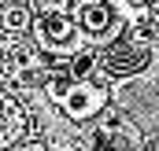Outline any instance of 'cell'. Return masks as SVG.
I'll return each instance as SVG.
<instances>
[{"instance_id":"cell-2","label":"cell","mask_w":159,"mask_h":151,"mask_svg":"<svg viewBox=\"0 0 159 151\" xmlns=\"http://www.w3.org/2000/svg\"><path fill=\"white\" fill-rule=\"evenodd\" d=\"M78 22L63 7H48L37 19V37L48 52H78Z\"/></svg>"},{"instance_id":"cell-3","label":"cell","mask_w":159,"mask_h":151,"mask_svg":"<svg viewBox=\"0 0 159 151\" xmlns=\"http://www.w3.org/2000/svg\"><path fill=\"white\" fill-rule=\"evenodd\" d=\"M78 30L89 33V37H96V41H115L122 22H119L115 7L107 0H85L78 7Z\"/></svg>"},{"instance_id":"cell-4","label":"cell","mask_w":159,"mask_h":151,"mask_svg":"<svg viewBox=\"0 0 159 151\" xmlns=\"http://www.w3.org/2000/svg\"><path fill=\"white\" fill-rule=\"evenodd\" d=\"M22 26H26V7L4 11V30H22Z\"/></svg>"},{"instance_id":"cell-1","label":"cell","mask_w":159,"mask_h":151,"mask_svg":"<svg viewBox=\"0 0 159 151\" xmlns=\"http://www.w3.org/2000/svg\"><path fill=\"white\" fill-rule=\"evenodd\" d=\"M48 92H52V100L63 107V114L74 118V122H89V118H96V114L107 111V88L96 85V81L56 77V81L48 85Z\"/></svg>"}]
</instances>
